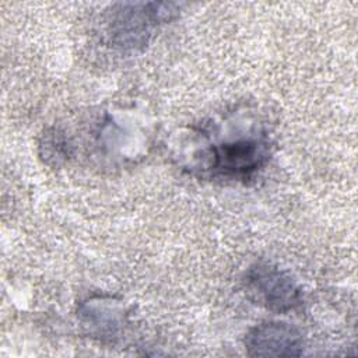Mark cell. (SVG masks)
Wrapping results in <instances>:
<instances>
[{
	"label": "cell",
	"mask_w": 358,
	"mask_h": 358,
	"mask_svg": "<svg viewBox=\"0 0 358 358\" xmlns=\"http://www.w3.org/2000/svg\"><path fill=\"white\" fill-rule=\"evenodd\" d=\"M78 317L90 334L113 340L123 327V309L112 298L92 296L80 303Z\"/></svg>",
	"instance_id": "obj_5"
},
{
	"label": "cell",
	"mask_w": 358,
	"mask_h": 358,
	"mask_svg": "<svg viewBox=\"0 0 358 358\" xmlns=\"http://www.w3.org/2000/svg\"><path fill=\"white\" fill-rule=\"evenodd\" d=\"M39 150L45 162L53 165H59L70 155V144L67 137L59 129H48L42 134Z\"/></svg>",
	"instance_id": "obj_6"
},
{
	"label": "cell",
	"mask_w": 358,
	"mask_h": 358,
	"mask_svg": "<svg viewBox=\"0 0 358 358\" xmlns=\"http://www.w3.org/2000/svg\"><path fill=\"white\" fill-rule=\"evenodd\" d=\"M246 352L252 357H298L302 354V333L285 322H263L245 336Z\"/></svg>",
	"instance_id": "obj_4"
},
{
	"label": "cell",
	"mask_w": 358,
	"mask_h": 358,
	"mask_svg": "<svg viewBox=\"0 0 358 358\" xmlns=\"http://www.w3.org/2000/svg\"><path fill=\"white\" fill-rule=\"evenodd\" d=\"M173 3H122L108 20V36L113 46L127 50L144 48L154 31L173 18Z\"/></svg>",
	"instance_id": "obj_1"
},
{
	"label": "cell",
	"mask_w": 358,
	"mask_h": 358,
	"mask_svg": "<svg viewBox=\"0 0 358 358\" xmlns=\"http://www.w3.org/2000/svg\"><path fill=\"white\" fill-rule=\"evenodd\" d=\"M268 157L270 145L266 137H238L211 147L208 168L214 176L248 179L266 165Z\"/></svg>",
	"instance_id": "obj_3"
},
{
	"label": "cell",
	"mask_w": 358,
	"mask_h": 358,
	"mask_svg": "<svg viewBox=\"0 0 358 358\" xmlns=\"http://www.w3.org/2000/svg\"><path fill=\"white\" fill-rule=\"evenodd\" d=\"M245 291L250 301L275 313L294 310L302 302V289L296 281L267 262H259L246 271Z\"/></svg>",
	"instance_id": "obj_2"
}]
</instances>
